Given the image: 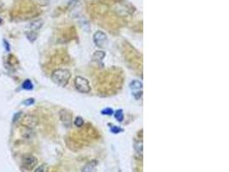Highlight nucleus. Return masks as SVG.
<instances>
[{
  "mask_svg": "<svg viewBox=\"0 0 229 172\" xmlns=\"http://www.w3.org/2000/svg\"><path fill=\"white\" fill-rule=\"evenodd\" d=\"M27 36H28V38H29V40H30L31 42H33L35 39H36V37H37V34H35L34 32H30L29 34H27Z\"/></svg>",
  "mask_w": 229,
  "mask_h": 172,
  "instance_id": "16",
  "label": "nucleus"
},
{
  "mask_svg": "<svg viewBox=\"0 0 229 172\" xmlns=\"http://www.w3.org/2000/svg\"><path fill=\"white\" fill-rule=\"evenodd\" d=\"M101 113H102V114H107V115H112L113 114H114V111H113V110L112 109H110V108H107V109H103V110L101 111Z\"/></svg>",
  "mask_w": 229,
  "mask_h": 172,
  "instance_id": "15",
  "label": "nucleus"
},
{
  "mask_svg": "<svg viewBox=\"0 0 229 172\" xmlns=\"http://www.w3.org/2000/svg\"><path fill=\"white\" fill-rule=\"evenodd\" d=\"M4 44H5V47L8 51H10V46H9V43L6 41H4Z\"/></svg>",
  "mask_w": 229,
  "mask_h": 172,
  "instance_id": "21",
  "label": "nucleus"
},
{
  "mask_svg": "<svg viewBox=\"0 0 229 172\" xmlns=\"http://www.w3.org/2000/svg\"><path fill=\"white\" fill-rule=\"evenodd\" d=\"M23 104L26 105V106H29V105H32L34 103V99L33 98H28L26 99L25 101L22 102Z\"/></svg>",
  "mask_w": 229,
  "mask_h": 172,
  "instance_id": "18",
  "label": "nucleus"
},
{
  "mask_svg": "<svg viewBox=\"0 0 229 172\" xmlns=\"http://www.w3.org/2000/svg\"><path fill=\"white\" fill-rule=\"evenodd\" d=\"M83 172H96V169L92 164H88L86 166H84Z\"/></svg>",
  "mask_w": 229,
  "mask_h": 172,
  "instance_id": "12",
  "label": "nucleus"
},
{
  "mask_svg": "<svg viewBox=\"0 0 229 172\" xmlns=\"http://www.w3.org/2000/svg\"><path fill=\"white\" fill-rule=\"evenodd\" d=\"M94 42L99 47H104L107 43V36L102 31H96L94 34Z\"/></svg>",
  "mask_w": 229,
  "mask_h": 172,
  "instance_id": "4",
  "label": "nucleus"
},
{
  "mask_svg": "<svg viewBox=\"0 0 229 172\" xmlns=\"http://www.w3.org/2000/svg\"><path fill=\"white\" fill-rule=\"evenodd\" d=\"M22 89L24 90H30L33 88V83L30 81L29 79H26L23 83H22V85H21Z\"/></svg>",
  "mask_w": 229,
  "mask_h": 172,
  "instance_id": "10",
  "label": "nucleus"
},
{
  "mask_svg": "<svg viewBox=\"0 0 229 172\" xmlns=\"http://www.w3.org/2000/svg\"><path fill=\"white\" fill-rule=\"evenodd\" d=\"M71 77V74L70 71H68L66 69H57L52 73L51 78L52 80V82L58 84V86L64 87L68 84Z\"/></svg>",
  "mask_w": 229,
  "mask_h": 172,
  "instance_id": "1",
  "label": "nucleus"
},
{
  "mask_svg": "<svg viewBox=\"0 0 229 172\" xmlns=\"http://www.w3.org/2000/svg\"><path fill=\"white\" fill-rule=\"evenodd\" d=\"M21 112H18V113L15 114H14V116H13V122H17V121H19L20 120V118H21Z\"/></svg>",
  "mask_w": 229,
  "mask_h": 172,
  "instance_id": "19",
  "label": "nucleus"
},
{
  "mask_svg": "<svg viewBox=\"0 0 229 172\" xmlns=\"http://www.w3.org/2000/svg\"><path fill=\"white\" fill-rule=\"evenodd\" d=\"M114 116L116 118V120L118 122H123L124 121V113H123V111L121 110V109H118V110H117L115 114H114Z\"/></svg>",
  "mask_w": 229,
  "mask_h": 172,
  "instance_id": "11",
  "label": "nucleus"
},
{
  "mask_svg": "<svg viewBox=\"0 0 229 172\" xmlns=\"http://www.w3.org/2000/svg\"><path fill=\"white\" fill-rule=\"evenodd\" d=\"M59 116L64 126L67 128L71 127L72 124V114L71 112H69L66 109H62L59 112Z\"/></svg>",
  "mask_w": 229,
  "mask_h": 172,
  "instance_id": "5",
  "label": "nucleus"
},
{
  "mask_svg": "<svg viewBox=\"0 0 229 172\" xmlns=\"http://www.w3.org/2000/svg\"><path fill=\"white\" fill-rule=\"evenodd\" d=\"M49 167L46 164H41V166H39L33 172H48Z\"/></svg>",
  "mask_w": 229,
  "mask_h": 172,
  "instance_id": "13",
  "label": "nucleus"
},
{
  "mask_svg": "<svg viewBox=\"0 0 229 172\" xmlns=\"http://www.w3.org/2000/svg\"><path fill=\"white\" fill-rule=\"evenodd\" d=\"M133 95H134V97H136L137 99H138V98H140V97H142V91H137V92H133Z\"/></svg>",
  "mask_w": 229,
  "mask_h": 172,
  "instance_id": "20",
  "label": "nucleus"
},
{
  "mask_svg": "<svg viewBox=\"0 0 229 172\" xmlns=\"http://www.w3.org/2000/svg\"><path fill=\"white\" fill-rule=\"evenodd\" d=\"M74 124H75L76 126H77V127H81V126H83L84 124L83 119L82 117H76V118L75 122H74Z\"/></svg>",
  "mask_w": 229,
  "mask_h": 172,
  "instance_id": "14",
  "label": "nucleus"
},
{
  "mask_svg": "<svg viewBox=\"0 0 229 172\" xmlns=\"http://www.w3.org/2000/svg\"><path fill=\"white\" fill-rule=\"evenodd\" d=\"M37 163V158L32 155H25L21 160V165L27 170H31L33 168H35Z\"/></svg>",
  "mask_w": 229,
  "mask_h": 172,
  "instance_id": "3",
  "label": "nucleus"
},
{
  "mask_svg": "<svg viewBox=\"0 0 229 172\" xmlns=\"http://www.w3.org/2000/svg\"><path fill=\"white\" fill-rule=\"evenodd\" d=\"M122 129H121L120 127H118V126H113L111 127V132H113V134H119L120 132H122Z\"/></svg>",
  "mask_w": 229,
  "mask_h": 172,
  "instance_id": "17",
  "label": "nucleus"
},
{
  "mask_svg": "<svg viewBox=\"0 0 229 172\" xmlns=\"http://www.w3.org/2000/svg\"><path fill=\"white\" fill-rule=\"evenodd\" d=\"M105 56H106L105 52H103V51H97V52H95V53L93 54L92 59H93V60L100 61V60H102V59H104Z\"/></svg>",
  "mask_w": 229,
  "mask_h": 172,
  "instance_id": "8",
  "label": "nucleus"
},
{
  "mask_svg": "<svg viewBox=\"0 0 229 172\" xmlns=\"http://www.w3.org/2000/svg\"><path fill=\"white\" fill-rule=\"evenodd\" d=\"M22 123H23L24 126L30 127V128H33L34 126L37 125L38 119L34 115L29 114V115H26L25 117H24Z\"/></svg>",
  "mask_w": 229,
  "mask_h": 172,
  "instance_id": "6",
  "label": "nucleus"
},
{
  "mask_svg": "<svg viewBox=\"0 0 229 172\" xmlns=\"http://www.w3.org/2000/svg\"><path fill=\"white\" fill-rule=\"evenodd\" d=\"M75 86L76 90L82 93H88L90 91V85L86 78L81 76H77L75 79Z\"/></svg>",
  "mask_w": 229,
  "mask_h": 172,
  "instance_id": "2",
  "label": "nucleus"
},
{
  "mask_svg": "<svg viewBox=\"0 0 229 172\" xmlns=\"http://www.w3.org/2000/svg\"><path fill=\"white\" fill-rule=\"evenodd\" d=\"M21 134L25 138H29L33 136V130H32V128L28 127V126H22L21 129Z\"/></svg>",
  "mask_w": 229,
  "mask_h": 172,
  "instance_id": "7",
  "label": "nucleus"
},
{
  "mask_svg": "<svg viewBox=\"0 0 229 172\" xmlns=\"http://www.w3.org/2000/svg\"><path fill=\"white\" fill-rule=\"evenodd\" d=\"M130 87L131 90H140L142 88V82L138 81V80H134V81H132V82L130 83Z\"/></svg>",
  "mask_w": 229,
  "mask_h": 172,
  "instance_id": "9",
  "label": "nucleus"
}]
</instances>
